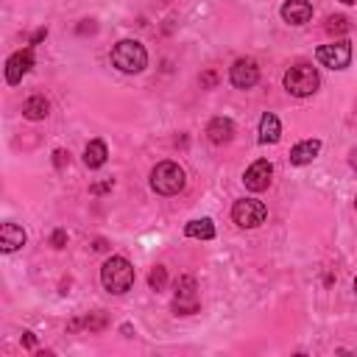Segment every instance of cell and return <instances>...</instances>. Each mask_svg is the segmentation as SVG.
<instances>
[{
  "instance_id": "cell-13",
  "label": "cell",
  "mask_w": 357,
  "mask_h": 357,
  "mask_svg": "<svg viewBox=\"0 0 357 357\" xmlns=\"http://www.w3.org/2000/svg\"><path fill=\"white\" fill-rule=\"evenodd\" d=\"M22 245H25V229L17 226V223H3L0 226V248L6 254H11V251H17Z\"/></svg>"
},
{
  "instance_id": "cell-9",
  "label": "cell",
  "mask_w": 357,
  "mask_h": 357,
  "mask_svg": "<svg viewBox=\"0 0 357 357\" xmlns=\"http://www.w3.org/2000/svg\"><path fill=\"white\" fill-rule=\"evenodd\" d=\"M271 176H273V165H271L268 159H257V162L243 173V184H245L251 192H262V190H268Z\"/></svg>"
},
{
  "instance_id": "cell-22",
  "label": "cell",
  "mask_w": 357,
  "mask_h": 357,
  "mask_svg": "<svg viewBox=\"0 0 357 357\" xmlns=\"http://www.w3.org/2000/svg\"><path fill=\"white\" fill-rule=\"evenodd\" d=\"M64 243H67V234L59 229V231H53V245L56 248H64Z\"/></svg>"
},
{
  "instance_id": "cell-10",
  "label": "cell",
  "mask_w": 357,
  "mask_h": 357,
  "mask_svg": "<svg viewBox=\"0 0 357 357\" xmlns=\"http://www.w3.org/2000/svg\"><path fill=\"white\" fill-rule=\"evenodd\" d=\"M31 67H33V50H31V47L11 53L8 61H6V81H8V84H20L22 75H25Z\"/></svg>"
},
{
  "instance_id": "cell-1",
  "label": "cell",
  "mask_w": 357,
  "mask_h": 357,
  "mask_svg": "<svg viewBox=\"0 0 357 357\" xmlns=\"http://www.w3.org/2000/svg\"><path fill=\"white\" fill-rule=\"evenodd\" d=\"M100 284L114 293V296H123L126 290H131L134 284V265L126 259V257H109L100 268Z\"/></svg>"
},
{
  "instance_id": "cell-23",
  "label": "cell",
  "mask_w": 357,
  "mask_h": 357,
  "mask_svg": "<svg viewBox=\"0 0 357 357\" xmlns=\"http://www.w3.org/2000/svg\"><path fill=\"white\" fill-rule=\"evenodd\" d=\"M22 343H25L28 349H33V346H36V337H33V332H22Z\"/></svg>"
},
{
  "instance_id": "cell-11",
  "label": "cell",
  "mask_w": 357,
  "mask_h": 357,
  "mask_svg": "<svg viewBox=\"0 0 357 357\" xmlns=\"http://www.w3.org/2000/svg\"><path fill=\"white\" fill-rule=\"evenodd\" d=\"M310 17H312L310 0H287L282 6V20L290 25H304V22H310Z\"/></svg>"
},
{
  "instance_id": "cell-26",
  "label": "cell",
  "mask_w": 357,
  "mask_h": 357,
  "mask_svg": "<svg viewBox=\"0 0 357 357\" xmlns=\"http://www.w3.org/2000/svg\"><path fill=\"white\" fill-rule=\"evenodd\" d=\"M340 3H357V0H340Z\"/></svg>"
},
{
  "instance_id": "cell-27",
  "label": "cell",
  "mask_w": 357,
  "mask_h": 357,
  "mask_svg": "<svg viewBox=\"0 0 357 357\" xmlns=\"http://www.w3.org/2000/svg\"><path fill=\"white\" fill-rule=\"evenodd\" d=\"M354 293H357V279H354Z\"/></svg>"
},
{
  "instance_id": "cell-18",
  "label": "cell",
  "mask_w": 357,
  "mask_h": 357,
  "mask_svg": "<svg viewBox=\"0 0 357 357\" xmlns=\"http://www.w3.org/2000/svg\"><path fill=\"white\" fill-rule=\"evenodd\" d=\"M187 237H195V240H212L215 237V226L209 218H201V220H190L187 229H184Z\"/></svg>"
},
{
  "instance_id": "cell-21",
  "label": "cell",
  "mask_w": 357,
  "mask_h": 357,
  "mask_svg": "<svg viewBox=\"0 0 357 357\" xmlns=\"http://www.w3.org/2000/svg\"><path fill=\"white\" fill-rule=\"evenodd\" d=\"M349 28H351V25H349L346 17H329V20H326V31H329V33H346Z\"/></svg>"
},
{
  "instance_id": "cell-6",
  "label": "cell",
  "mask_w": 357,
  "mask_h": 357,
  "mask_svg": "<svg viewBox=\"0 0 357 357\" xmlns=\"http://www.w3.org/2000/svg\"><path fill=\"white\" fill-rule=\"evenodd\" d=\"M318 61L324 67H329V70H343L351 61V45L343 42V39L340 42H332V45H321L318 47Z\"/></svg>"
},
{
  "instance_id": "cell-14",
  "label": "cell",
  "mask_w": 357,
  "mask_h": 357,
  "mask_svg": "<svg viewBox=\"0 0 357 357\" xmlns=\"http://www.w3.org/2000/svg\"><path fill=\"white\" fill-rule=\"evenodd\" d=\"M321 151V142L318 139H301L298 145L290 148V162L293 165H310Z\"/></svg>"
},
{
  "instance_id": "cell-16",
  "label": "cell",
  "mask_w": 357,
  "mask_h": 357,
  "mask_svg": "<svg viewBox=\"0 0 357 357\" xmlns=\"http://www.w3.org/2000/svg\"><path fill=\"white\" fill-rule=\"evenodd\" d=\"M109 151H106V142L103 139H92L86 148H84V165L86 167H100L106 162Z\"/></svg>"
},
{
  "instance_id": "cell-5",
  "label": "cell",
  "mask_w": 357,
  "mask_h": 357,
  "mask_svg": "<svg viewBox=\"0 0 357 357\" xmlns=\"http://www.w3.org/2000/svg\"><path fill=\"white\" fill-rule=\"evenodd\" d=\"M231 218H234V223H237L240 229H257L259 223H265L268 209H265V204L257 201V198H240V201H234V206H231Z\"/></svg>"
},
{
  "instance_id": "cell-4",
  "label": "cell",
  "mask_w": 357,
  "mask_h": 357,
  "mask_svg": "<svg viewBox=\"0 0 357 357\" xmlns=\"http://www.w3.org/2000/svg\"><path fill=\"white\" fill-rule=\"evenodd\" d=\"M318 84H321L318 70L310 67V64H296L284 73V89L296 98H310L318 89Z\"/></svg>"
},
{
  "instance_id": "cell-25",
  "label": "cell",
  "mask_w": 357,
  "mask_h": 357,
  "mask_svg": "<svg viewBox=\"0 0 357 357\" xmlns=\"http://www.w3.org/2000/svg\"><path fill=\"white\" fill-rule=\"evenodd\" d=\"M53 156H56V167H61V165H64V156H67V153H64V151H56Z\"/></svg>"
},
{
  "instance_id": "cell-7",
  "label": "cell",
  "mask_w": 357,
  "mask_h": 357,
  "mask_svg": "<svg viewBox=\"0 0 357 357\" xmlns=\"http://www.w3.org/2000/svg\"><path fill=\"white\" fill-rule=\"evenodd\" d=\"M173 310L178 315H190L198 310V298H195V279L192 276H181L176 282V301H173Z\"/></svg>"
},
{
  "instance_id": "cell-15",
  "label": "cell",
  "mask_w": 357,
  "mask_h": 357,
  "mask_svg": "<svg viewBox=\"0 0 357 357\" xmlns=\"http://www.w3.org/2000/svg\"><path fill=\"white\" fill-rule=\"evenodd\" d=\"M279 134H282V123H279V117L271 114V112H265V114L259 117V142H262V145H271V142L279 139Z\"/></svg>"
},
{
  "instance_id": "cell-2",
  "label": "cell",
  "mask_w": 357,
  "mask_h": 357,
  "mask_svg": "<svg viewBox=\"0 0 357 357\" xmlns=\"http://www.w3.org/2000/svg\"><path fill=\"white\" fill-rule=\"evenodd\" d=\"M112 64L123 73H142L148 64V50L137 39H120L112 47Z\"/></svg>"
},
{
  "instance_id": "cell-19",
  "label": "cell",
  "mask_w": 357,
  "mask_h": 357,
  "mask_svg": "<svg viewBox=\"0 0 357 357\" xmlns=\"http://www.w3.org/2000/svg\"><path fill=\"white\" fill-rule=\"evenodd\" d=\"M86 326L89 332H98V329H103L106 326V315H100V312H95V315H86L84 321H75V324H70V329H75V326Z\"/></svg>"
},
{
  "instance_id": "cell-28",
  "label": "cell",
  "mask_w": 357,
  "mask_h": 357,
  "mask_svg": "<svg viewBox=\"0 0 357 357\" xmlns=\"http://www.w3.org/2000/svg\"><path fill=\"white\" fill-rule=\"evenodd\" d=\"M354 206H357V198H354Z\"/></svg>"
},
{
  "instance_id": "cell-12",
  "label": "cell",
  "mask_w": 357,
  "mask_h": 357,
  "mask_svg": "<svg viewBox=\"0 0 357 357\" xmlns=\"http://www.w3.org/2000/svg\"><path fill=\"white\" fill-rule=\"evenodd\" d=\"M206 137L215 145H226L234 137V123L229 117H212L209 126H206Z\"/></svg>"
},
{
  "instance_id": "cell-24",
  "label": "cell",
  "mask_w": 357,
  "mask_h": 357,
  "mask_svg": "<svg viewBox=\"0 0 357 357\" xmlns=\"http://www.w3.org/2000/svg\"><path fill=\"white\" fill-rule=\"evenodd\" d=\"M45 36H47V28H39V31L33 33V39H31V45H36V42H42Z\"/></svg>"
},
{
  "instance_id": "cell-3",
  "label": "cell",
  "mask_w": 357,
  "mask_h": 357,
  "mask_svg": "<svg viewBox=\"0 0 357 357\" xmlns=\"http://www.w3.org/2000/svg\"><path fill=\"white\" fill-rule=\"evenodd\" d=\"M184 181H187L184 178V170L176 162H159L151 170V187L159 195H176V192H181L184 190Z\"/></svg>"
},
{
  "instance_id": "cell-8",
  "label": "cell",
  "mask_w": 357,
  "mask_h": 357,
  "mask_svg": "<svg viewBox=\"0 0 357 357\" xmlns=\"http://www.w3.org/2000/svg\"><path fill=\"white\" fill-rule=\"evenodd\" d=\"M229 78L237 89H251L259 81V67H257L254 59H237L229 70Z\"/></svg>"
},
{
  "instance_id": "cell-20",
  "label": "cell",
  "mask_w": 357,
  "mask_h": 357,
  "mask_svg": "<svg viewBox=\"0 0 357 357\" xmlns=\"http://www.w3.org/2000/svg\"><path fill=\"white\" fill-rule=\"evenodd\" d=\"M148 284H151V290H162V287L167 284V271H165L162 265L151 268V273H148Z\"/></svg>"
},
{
  "instance_id": "cell-17",
  "label": "cell",
  "mask_w": 357,
  "mask_h": 357,
  "mask_svg": "<svg viewBox=\"0 0 357 357\" xmlns=\"http://www.w3.org/2000/svg\"><path fill=\"white\" fill-rule=\"evenodd\" d=\"M47 112H50V103H47L42 95L28 98V100H25V106H22V114H25L28 120H45V117H47Z\"/></svg>"
}]
</instances>
